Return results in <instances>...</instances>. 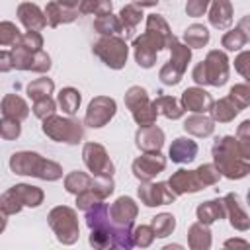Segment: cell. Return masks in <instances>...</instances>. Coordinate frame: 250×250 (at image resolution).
Returning a JSON list of instances; mask_svg holds the SVG:
<instances>
[{
	"label": "cell",
	"instance_id": "cell-1",
	"mask_svg": "<svg viewBox=\"0 0 250 250\" xmlns=\"http://www.w3.org/2000/svg\"><path fill=\"white\" fill-rule=\"evenodd\" d=\"M213 164L217 166L219 174L229 180L246 178L250 172V158L242 152L236 137L225 135L213 143Z\"/></svg>",
	"mask_w": 250,
	"mask_h": 250
},
{
	"label": "cell",
	"instance_id": "cell-2",
	"mask_svg": "<svg viewBox=\"0 0 250 250\" xmlns=\"http://www.w3.org/2000/svg\"><path fill=\"white\" fill-rule=\"evenodd\" d=\"M10 170L18 176H31L45 182H57L62 178V166L31 150H20L10 156Z\"/></svg>",
	"mask_w": 250,
	"mask_h": 250
},
{
	"label": "cell",
	"instance_id": "cell-3",
	"mask_svg": "<svg viewBox=\"0 0 250 250\" xmlns=\"http://www.w3.org/2000/svg\"><path fill=\"white\" fill-rule=\"evenodd\" d=\"M41 131L49 139L57 143H66V145H78L84 139V123H80L72 115L62 117V115L53 113L43 119Z\"/></svg>",
	"mask_w": 250,
	"mask_h": 250
},
{
	"label": "cell",
	"instance_id": "cell-4",
	"mask_svg": "<svg viewBox=\"0 0 250 250\" xmlns=\"http://www.w3.org/2000/svg\"><path fill=\"white\" fill-rule=\"evenodd\" d=\"M47 221H49V227H51V230L55 232V236L61 244L70 246L78 240L80 225H78V215L72 207H68V205L53 207L47 215Z\"/></svg>",
	"mask_w": 250,
	"mask_h": 250
},
{
	"label": "cell",
	"instance_id": "cell-5",
	"mask_svg": "<svg viewBox=\"0 0 250 250\" xmlns=\"http://www.w3.org/2000/svg\"><path fill=\"white\" fill-rule=\"evenodd\" d=\"M92 51L105 66H109L113 70L123 68L127 62V57H129V45L119 35H102L94 43Z\"/></svg>",
	"mask_w": 250,
	"mask_h": 250
},
{
	"label": "cell",
	"instance_id": "cell-6",
	"mask_svg": "<svg viewBox=\"0 0 250 250\" xmlns=\"http://www.w3.org/2000/svg\"><path fill=\"white\" fill-rule=\"evenodd\" d=\"M133 53H135V61L141 68H152L156 62V57L162 49H168V43L158 37L156 33L145 29V33H141L139 37L133 39L131 43Z\"/></svg>",
	"mask_w": 250,
	"mask_h": 250
},
{
	"label": "cell",
	"instance_id": "cell-7",
	"mask_svg": "<svg viewBox=\"0 0 250 250\" xmlns=\"http://www.w3.org/2000/svg\"><path fill=\"white\" fill-rule=\"evenodd\" d=\"M201 70H203V82L205 86H223L229 80L230 66H229V57L225 51L213 49L207 53V57L201 61Z\"/></svg>",
	"mask_w": 250,
	"mask_h": 250
},
{
	"label": "cell",
	"instance_id": "cell-8",
	"mask_svg": "<svg viewBox=\"0 0 250 250\" xmlns=\"http://www.w3.org/2000/svg\"><path fill=\"white\" fill-rule=\"evenodd\" d=\"M82 160L88 172H92V176H113L115 172V166L105 146L100 143H86L82 146Z\"/></svg>",
	"mask_w": 250,
	"mask_h": 250
},
{
	"label": "cell",
	"instance_id": "cell-9",
	"mask_svg": "<svg viewBox=\"0 0 250 250\" xmlns=\"http://www.w3.org/2000/svg\"><path fill=\"white\" fill-rule=\"evenodd\" d=\"M115 111H117V104H115L113 98L96 96L88 104V109H86V115H84V125H88L92 129H100V127L107 125L113 119Z\"/></svg>",
	"mask_w": 250,
	"mask_h": 250
},
{
	"label": "cell",
	"instance_id": "cell-10",
	"mask_svg": "<svg viewBox=\"0 0 250 250\" xmlns=\"http://www.w3.org/2000/svg\"><path fill=\"white\" fill-rule=\"evenodd\" d=\"M137 195L143 205L146 207H158V205H170L176 201V193L170 189L168 182H141Z\"/></svg>",
	"mask_w": 250,
	"mask_h": 250
},
{
	"label": "cell",
	"instance_id": "cell-11",
	"mask_svg": "<svg viewBox=\"0 0 250 250\" xmlns=\"http://www.w3.org/2000/svg\"><path fill=\"white\" fill-rule=\"evenodd\" d=\"M166 168V156H162V152H143L139 158L133 160L131 170L133 176L141 182H150L154 180L160 172H164Z\"/></svg>",
	"mask_w": 250,
	"mask_h": 250
},
{
	"label": "cell",
	"instance_id": "cell-12",
	"mask_svg": "<svg viewBox=\"0 0 250 250\" xmlns=\"http://www.w3.org/2000/svg\"><path fill=\"white\" fill-rule=\"evenodd\" d=\"M223 205H225V217H229V223L234 230L246 232L250 229V217L244 209V203L240 199L238 193H227L223 197Z\"/></svg>",
	"mask_w": 250,
	"mask_h": 250
},
{
	"label": "cell",
	"instance_id": "cell-13",
	"mask_svg": "<svg viewBox=\"0 0 250 250\" xmlns=\"http://www.w3.org/2000/svg\"><path fill=\"white\" fill-rule=\"evenodd\" d=\"M213 96L203 88V86H191V88H186L182 92V98H180V104L186 111H191V113H209L211 105H213Z\"/></svg>",
	"mask_w": 250,
	"mask_h": 250
},
{
	"label": "cell",
	"instance_id": "cell-14",
	"mask_svg": "<svg viewBox=\"0 0 250 250\" xmlns=\"http://www.w3.org/2000/svg\"><path fill=\"white\" fill-rule=\"evenodd\" d=\"M137 215H139V205H137L135 199L129 197V195H121V197H117V199L109 205V219H111L113 225L133 227Z\"/></svg>",
	"mask_w": 250,
	"mask_h": 250
},
{
	"label": "cell",
	"instance_id": "cell-15",
	"mask_svg": "<svg viewBox=\"0 0 250 250\" xmlns=\"http://www.w3.org/2000/svg\"><path fill=\"white\" fill-rule=\"evenodd\" d=\"M168 186L170 189L176 193V195H186V193H197L203 189L199 178L195 176V170H186V168H180L176 170L170 180H168Z\"/></svg>",
	"mask_w": 250,
	"mask_h": 250
},
{
	"label": "cell",
	"instance_id": "cell-16",
	"mask_svg": "<svg viewBox=\"0 0 250 250\" xmlns=\"http://www.w3.org/2000/svg\"><path fill=\"white\" fill-rule=\"evenodd\" d=\"M135 145L143 152H158L164 146V131L156 125L139 127V131L135 133Z\"/></svg>",
	"mask_w": 250,
	"mask_h": 250
},
{
	"label": "cell",
	"instance_id": "cell-17",
	"mask_svg": "<svg viewBox=\"0 0 250 250\" xmlns=\"http://www.w3.org/2000/svg\"><path fill=\"white\" fill-rule=\"evenodd\" d=\"M16 14H18L20 23H21L27 31H41V29L47 25L43 10H41L37 4H33V2H21V4L18 6V12H16Z\"/></svg>",
	"mask_w": 250,
	"mask_h": 250
},
{
	"label": "cell",
	"instance_id": "cell-18",
	"mask_svg": "<svg viewBox=\"0 0 250 250\" xmlns=\"http://www.w3.org/2000/svg\"><path fill=\"white\" fill-rule=\"evenodd\" d=\"M197 156V143L189 137H178L168 148V158L176 164H188Z\"/></svg>",
	"mask_w": 250,
	"mask_h": 250
},
{
	"label": "cell",
	"instance_id": "cell-19",
	"mask_svg": "<svg viewBox=\"0 0 250 250\" xmlns=\"http://www.w3.org/2000/svg\"><path fill=\"white\" fill-rule=\"evenodd\" d=\"M43 14H45V21H47L49 27H59L62 23H72L78 18V10L76 8H66V6L59 4L57 0L49 2L45 6Z\"/></svg>",
	"mask_w": 250,
	"mask_h": 250
},
{
	"label": "cell",
	"instance_id": "cell-20",
	"mask_svg": "<svg viewBox=\"0 0 250 250\" xmlns=\"http://www.w3.org/2000/svg\"><path fill=\"white\" fill-rule=\"evenodd\" d=\"M209 23L215 29H229L232 23V4L230 0H211L209 4Z\"/></svg>",
	"mask_w": 250,
	"mask_h": 250
},
{
	"label": "cell",
	"instance_id": "cell-21",
	"mask_svg": "<svg viewBox=\"0 0 250 250\" xmlns=\"http://www.w3.org/2000/svg\"><path fill=\"white\" fill-rule=\"evenodd\" d=\"M184 131L191 137H197V139L211 137L215 131V121L207 113H191L184 121Z\"/></svg>",
	"mask_w": 250,
	"mask_h": 250
},
{
	"label": "cell",
	"instance_id": "cell-22",
	"mask_svg": "<svg viewBox=\"0 0 250 250\" xmlns=\"http://www.w3.org/2000/svg\"><path fill=\"white\" fill-rule=\"evenodd\" d=\"M0 109H2V115L4 117H10V119H16V121H23L27 115H29V105L27 102L18 96V94H6L0 102Z\"/></svg>",
	"mask_w": 250,
	"mask_h": 250
},
{
	"label": "cell",
	"instance_id": "cell-23",
	"mask_svg": "<svg viewBox=\"0 0 250 250\" xmlns=\"http://www.w3.org/2000/svg\"><path fill=\"white\" fill-rule=\"evenodd\" d=\"M195 217H197V221L203 223V225H213L215 221L225 219V205H223V199H209V201L199 203L197 209H195Z\"/></svg>",
	"mask_w": 250,
	"mask_h": 250
},
{
	"label": "cell",
	"instance_id": "cell-24",
	"mask_svg": "<svg viewBox=\"0 0 250 250\" xmlns=\"http://www.w3.org/2000/svg\"><path fill=\"white\" fill-rule=\"evenodd\" d=\"M211 242H213V238H211L209 225H203L197 221L188 229V246L191 250H209Z\"/></svg>",
	"mask_w": 250,
	"mask_h": 250
},
{
	"label": "cell",
	"instance_id": "cell-25",
	"mask_svg": "<svg viewBox=\"0 0 250 250\" xmlns=\"http://www.w3.org/2000/svg\"><path fill=\"white\" fill-rule=\"evenodd\" d=\"M152 105H154L156 113L164 115L166 119H180L186 113L180 100L174 98V96H158L156 100H152Z\"/></svg>",
	"mask_w": 250,
	"mask_h": 250
},
{
	"label": "cell",
	"instance_id": "cell-26",
	"mask_svg": "<svg viewBox=\"0 0 250 250\" xmlns=\"http://www.w3.org/2000/svg\"><path fill=\"white\" fill-rule=\"evenodd\" d=\"M14 193L18 195V199L21 201L23 207H39L45 199V193L41 188L37 186H29V184H16L12 186Z\"/></svg>",
	"mask_w": 250,
	"mask_h": 250
},
{
	"label": "cell",
	"instance_id": "cell-27",
	"mask_svg": "<svg viewBox=\"0 0 250 250\" xmlns=\"http://www.w3.org/2000/svg\"><path fill=\"white\" fill-rule=\"evenodd\" d=\"M84 213H86V225H88L90 230L105 229V227L111 225V221H109V205L104 203V201H98L96 205H92Z\"/></svg>",
	"mask_w": 250,
	"mask_h": 250
},
{
	"label": "cell",
	"instance_id": "cell-28",
	"mask_svg": "<svg viewBox=\"0 0 250 250\" xmlns=\"http://www.w3.org/2000/svg\"><path fill=\"white\" fill-rule=\"evenodd\" d=\"M143 8L141 6H137V4H125L123 8H121V12H119V21H121V27H123V33L125 35H133V31L137 29V25L141 23V20H143Z\"/></svg>",
	"mask_w": 250,
	"mask_h": 250
},
{
	"label": "cell",
	"instance_id": "cell-29",
	"mask_svg": "<svg viewBox=\"0 0 250 250\" xmlns=\"http://www.w3.org/2000/svg\"><path fill=\"white\" fill-rule=\"evenodd\" d=\"M246 18L242 20L240 27H234L230 31H227L223 37H221V45L227 49V51H242L248 43V29H246Z\"/></svg>",
	"mask_w": 250,
	"mask_h": 250
},
{
	"label": "cell",
	"instance_id": "cell-30",
	"mask_svg": "<svg viewBox=\"0 0 250 250\" xmlns=\"http://www.w3.org/2000/svg\"><path fill=\"white\" fill-rule=\"evenodd\" d=\"M209 113H211V119H213V121H219V123H230V121L240 113V109H238V107L230 102V98L227 96V98H221V100L213 102Z\"/></svg>",
	"mask_w": 250,
	"mask_h": 250
},
{
	"label": "cell",
	"instance_id": "cell-31",
	"mask_svg": "<svg viewBox=\"0 0 250 250\" xmlns=\"http://www.w3.org/2000/svg\"><path fill=\"white\" fill-rule=\"evenodd\" d=\"M168 49H170V61L168 62L172 66H176L180 72H186L188 62L191 61V49L186 43H182L180 39H176V37L170 41Z\"/></svg>",
	"mask_w": 250,
	"mask_h": 250
},
{
	"label": "cell",
	"instance_id": "cell-32",
	"mask_svg": "<svg viewBox=\"0 0 250 250\" xmlns=\"http://www.w3.org/2000/svg\"><path fill=\"white\" fill-rule=\"evenodd\" d=\"M209 29L203 23H191L184 31V43L189 49H203L209 43Z\"/></svg>",
	"mask_w": 250,
	"mask_h": 250
},
{
	"label": "cell",
	"instance_id": "cell-33",
	"mask_svg": "<svg viewBox=\"0 0 250 250\" xmlns=\"http://www.w3.org/2000/svg\"><path fill=\"white\" fill-rule=\"evenodd\" d=\"M80 100H82L80 92L72 86H66L57 94V107H61L62 113H66V115H74L80 107Z\"/></svg>",
	"mask_w": 250,
	"mask_h": 250
},
{
	"label": "cell",
	"instance_id": "cell-34",
	"mask_svg": "<svg viewBox=\"0 0 250 250\" xmlns=\"http://www.w3.org/2000/svg\"><path fill=\"white\" fill-rule=\"evenodd\" d=\"M94 29L100 33V35H123V27H121V21L117 16H113L111 12L109 14H104V16H98L94 20Z\"/></svg>",
	"mask_w": 250,
	"mask_h": 250
},
{
	"label": "cell",
	"instance_id": "cell-35",
	"mask_svg": "<svg viewBox=\"0 0 250 250\" xmlns=\"http://www.w3.org/2000/svg\"><path fill=\"white\" fill-rule=\"evenodd\" d=\"M25 92H27V98L31 102L35 100H41V98H47L55 92V82L47 76H41V78H35L31 80L27 86H25Z\"/></svg>",
	"mask_w": 250,
	"mask_h": 250
},
{
	"label": "cell",
	"instance_id": "cell-36",
	"mask_svg": "<svg viewBox=\"0 0 250 250\" xmlns=\"http://www.w3.org/2000/svg\"><path fill=\"white\" fill-rule=\"evenodd\" d=\"M90 186H92V176L86 174V172L74 170V172H68L64 176V189L72 195H76L84 189H90Z\"/></svg>",
	"mask_w": 250,
	"mask_h": 250
},
{
	"label": "cell",
	"instance_id": "cell-37",
	"mask_svg": "<svg viewBox=\"0 0 250 250\" xmlns=\"http://www.w3.org/2000/svg\"><path fill=\"white\" fill-rule=\"evenodd\" d=\"M150 229L154 230V236L156 238H166L174 232L176 229V217L172 213H160L156 217H152L150 221Z\"/></svg>",
	"mask_w": 250,
	"mask_h": 250
},
{
	"label": "cell",
	"instance_id": "cell-38",
	"mask_svg": "<svg viewBox=\"0 0 250 250\" xmlns=\"http://www.w3.org/2000/svg\"><path fill=\"white\" fill-rule=\"evenodd\" d=\"M146 29L152 31V33H156L158 37H162L168 45H170V41L174 39V33H172V29H170L168 21H166L162 16H158V14L146 16Z\"/></svg>",
	"mask_w": 250,
	"mask_h": 250
},
{
	"label": "cell",
	"instance_id": "cell-39",
	"mask_svg": "<svg viewBox=\"0 0 250 250\" xmlns=\"http://www.w3.org/2000/svg\"><path fill=\"white\" fill-rule=\"evenodd\" d=\"M131 229L133 227H125V225H113L111 223V248H133V236H131Z\"/></svg>",
	"mask_w": 250,
	"mask_h": 250
},
{
	"label": "cell",
	"instance_id": "cell-40",
	"mask_svg": "<svg viewBox=\"0 0 250 250\" xmlns=\"http://www.w3.org/2000/svg\"><path fill=\"white\" fill-rule=\"evenodd\" d=\"M131 115H133V119H135V123H137L139 127L154 125V123H156V117H158V113H156V109H154V105H152V100L146 102V104H143V105H139V107H135V109L131 111Z\"/></svg>",
	"mask_w": 250,
	"mask_h": 250
},
{
	"label": "cell",
	"instance_id": "cell-41",
	"mask_svg": "<svg viewBox=\"0 0 250 250\" xmlns=\"http://www.w3.org/2000/svg\"><path fill=\"white\" fill-rule=\"evenodd\" d=\"M10 53H12V64H14L16 70H29L31 68V61H33V55H35L33 51L14 43Z\"/></svg>",
	"mask_w": 250,
	"mask_h": 250
},
{
	"label": "cell",
	"instance_id": "cell-42",
	"mask_svg": "<svg viewBox=\"0 0 250 250\" xmlns=\"http://www.w3.org/2000/svg\"><path fill=\"white\" fill-rule=\"evenodd\" d=\"M111 8H113L111 0H80V4H78L80 14H94V16L109 14Z\"/></svg>",
	"mask_w": 250,
	"mask_h": 250
},
{
	"label": "cell",
	"instance_id": "cell-43",
	"mask_svg": "<svg viewBox=\"0 0 250 250\" xmlns=\"http://www.w3.org/2000/svg\"><path fill=\"white\" fill-rule=\"evenodd\" d=\"M90 189L100 197V199H107L113 189H115V184H113V178L111 176H92V186Z\"/></svg>",
	"mask_w": 250,
	"mask_h": 250
},
{
	"label": "cell",
	"instance_id": "cell-44",
	"mask_svg": "<svg viewBox=\"0 0 250 250\" xmlns=\"http://www.w3.org/2000/svg\"><path fill=\"white\" fill-rule=\"evenodd\" d=\"M123 100H125V105L129 107V111H133L135 107H139V105L150 102L148 92H146L143 86H131V88L125 92V98H123Z\"/></svg>",
	"mask_w": 250,
	"mask_h": 250
},
{
	"label": "cell",
	"instance_id": "cell-45",
	"mask_svg": "<svg viewBox=\"0 0 250 250\" xmlns=\"http://www.w3.org/2000/svg\"><path fill=\"white\" fill-rule=\"evenodd\" d=\"M229 98H230V102L242 111V109H246L248 105H250V86L248 84H234L232 88H230V92H229Z\"/></svg>",
	"mask_w": 250,
	"mask_h": 250
},
{
	"label": "cell",
	"instance_id": "cell-46",
	"mask_svg": "<svg viewBox=\"0 0 250 250\" xmlns=\"http://www.w3.org/2000/svg\"><path fill=\"white\" fill-rule=\"evenodd\" d=\"M131 236H133V244L139 248H148L152 244V240L156 238L150 225H139V227L131 229Z\"/></svg>",
	"mask_w": 250,
	"mask_h": 250
},
{
	"label": "cell",
	"instance_id": "cell-47",
	"mask_svg": "<svg viewBox=\"0 0 250 250\" xmlns=\"http://www.w3.org/2000/svg\"><path fill=\"white\" fill-rule=\"evenodd\" d=\"M31 111H33V115H35L37 119L43 121L45 117H49V115H53V113L57 111V100H53L51 96L41 98V100H35Z\"/></svg>",
	"mask_w": 250,
	"mask_h": 250
},
{
	"label": "cell",
	"instance_id": "cell-48",
	"mask_svg": "<svg viewBox=\"0 0 250 250\" xmlns=\"http://www.w3.org/2000/svg\"><path fill=\"white\" fill-rule=\"evenodd\" d=\"M195 176L199 178V182H201L203 188L215 186V184H219V180H221V174H219V170H217L215 164H201V166L195 170Z\"/></svg>",
	"mask_w": 250,
	"mask_h": 250
},
{
	"label": "cell",
	"instance_id": "cell-49",
	"mask_svg": "<svg viewBox=\"0 0 250 250\" xmlns=\"http://www.w3.org/2000/svg\"><path fill=\"white\" fill-rule=\"evenodd\" d=\"M0 209H2L6 215H16V213H20V211L23 209L21 201L18 199V195L14 193L12 188L6 189V191L0 195Z\"/></svg>",
	"mask_w": 250,
	"mask_h": 250
},
{
	"label": "cell",
	"instance_id": "cell-50",
	"mask_svg": "<svg viewBox=\"0 0 250 250\" xmlns=\"http://www.w3.org/2000/svg\"><path fill=\"white\" fill-rule=\"evenodd\" d=\"M20 35L21 31L14 21H0V47H12Z\"/></svg>",
	"mask_w": 250,
	"mask_h": 250
},
{
	"label": "cell",
	"instance_id": "cell-51",
	"mask_svg": "<svg viewBox=\"0 0 250 250\" xmlns=\"http://www.w3.org/2000/svg\"><path fill=\"white\" fill-rule=\"evenodd\" d=\"M88 242L94 248H111V225L105 227V229H94V230H90Z\"/></svg>",
	"mask_w": 250,
	"mask_h": 250
},
{
	"label": "cell",
	"instance_id": "cell-52",
	"mask_svg": "<svg viewBox=\"0 0 250 250\" xmlns=\"http://www.w3.org/2000/svg\"><path fill=\"white\" fill-rule=\"evenodd\" d=\"M16 43L25 47V49H29V51H33V53H37V51L43 49V35L39 31H25V33H21L18 37Z\"/></svg>",
	"mask_w": 250,
	"mask_h": 250
},
{
	"label": "cell",
	"instance_id": "cell-53",
	"mask_svg": "<svg viewBox=\"0 0 250 250\" xmlns=\"http://www.w3.org/2000/svg\"><path fill=\"white\" fill-rule=\"evenodd\" d=\"M21 135V125L20 121L16 119H10V117H2L0 119V137L4 141H14Z\"/></svg>",
	"mask_w": 250,
	"mask_h": 250
},
{
	"label": "cell",
	"instance_id": "cell-54",
	"mask_svg": "<svg viewBox=\"0 0 250 250\" xmlns=\"http://www.w3.org/2000/svg\"><path fill=\"white\" fill-rule=\"evenodd\" d=\"M158 78H160V82H162L164 86H176V84H180V80L184 78V72H180L176 66H172L170 62H166V64L160 68Z\"/></svg>",
	"mask_w": 250,
	"mask_h": 250
},
{
	"label": "cell",
	"instance_id": "cell-55",
	"mask_svg": "<svg viewBox=\"0 0 250 250\" xmlns=\"http://www.w3.org/2000/svg\"><path fill=\"white\" fill-rule=\"evenodd\" d=\"M236 141H238V145H240V148H242V152L250 158V121L246 119V121H242L240 125H238V129H236Z\"/></svg>",
	"mask_w": 250,
	"mask_h": 250
},
{
	"label": "cell",
	"instance_id": "cell-56",
	"mask_svg": "<svg viewBox=\"0 0 250 250\" xmlns=\"http://www.w3.org/2000/svg\"><path fill=\"white\" fill-rule=\"evenodd\" d=\"M51 68V57L41 49V51H37L35 55H33V61H31V72H39V74H43V72H47Z\"/></svg>",
	"mask_w": 250,
	"mask_h": 250
},
{
	"label": "cell",
	"instance_id": "cell-57",
	"mask_svg": "<svg viewBox=\"0 0 250 250\" xmlns=\"http://www.w3.org/2000/svg\"><path fill=\"white\" fill-rule=\"evenodd\" d=\"M98 201H104V199H100L92 189H84V191L76 193V207H78L80 211L90 209V207H92V205H96Z\"/></svg>",
	"mask_w": 250,
	"mask_h": 250
},
{
	"label": "cell",
	"instance_id": "cell-58",
	"mask_svg": "<svg viewBox=\"0 0 250 250\" xmlns=\"http://www.w3.org/2000/svg\"><path fill=\"white\" fill-rule=\"evenodd\" d=\"M209 4H211V0H188L186 2V14L189 18H199L207 12Z\"/></svg>",
	"mask_w": 250,
	"mask_h": 250
},
{
	"label": "cell",
	"instance_id": "cell-59",
	"mask_svg": "<svg viewBox=\"0 0 250 250\" xmlns=\"http://www.w3.org/2000/svg\"><path fill=\"white\" fill-rule=\"evenodd\" d=\"M250 53L248 51H242L236 59H234V68L244 76V78H250Z\"/></svg>",
	"mask_w": 250,
	"mask_h": 250
},
{
	"label": "cell",
	"instance_id": "cell-60",
	"mask_svg": "<svg viewBox=\"0 0 250 250\" xmlns=\"http://www.w3.org/2000/svg\"><path fill=\"white\" fill-rule=\"evenodd\" d=\"M14 68L12 64V53L6 49H0V72H10Z\"/></svg>",
	"mask_w": 250,
	"mask_h": 250
},
{
	"label": "cell",
	"instance_id": "cell-61",
	"mask_svg": "<svg viewBox=\"0 0 250 250\" xmlns=\"http://www.w3.org/2000/svg\"><path fill=\"white\" fill-rule=\"evenodd\" d=\"M160 0H133V4H137V6H141V8H152V6H156Z\"/></svg>",
	"mask_w": 250,
	"mask_h": 250
},
{
	"label": "cell",
	"instance_id": "cell-62",
	"mask_svg": "<svg viewBox=\"0 0 250 250\" xmlns=\"http://www.w3.org/2000/svg\"><path fill=\"white\" fill-rule=\"evenodd\" d=\"M248 242L246 240H240V238H232V240H227L225 246H246Z\"/></svg>",
	"mask_w": 250,
	"mask_h": 250
},
{
	"label": "cell",
	"instance_id": "cell-63",
	"mask_svg": "<svg viewBox=\"0 0 250 250\" xmlns=\"http://www.w3.org/2000/svg\"><path fill=\"white\" fill-rule=\"evenodd\" d=\"M57 2L66 8H78V4H80V0H57Z\"/></svg>",
	"mask_w": 250,
	"mask_h": 250
},
{
	"label": "cell",
	"instance_id": "cell-64",
	"mask_svg": "<svg viewBox=\"0 0 250 250\" xmlns=\"http://www.w3.org/2000/svg\"><path fill=\"white\" fill-rule=\"evenodd\" d=\"M6 225H8V215L0 209V234L4 232V229H6Z\"/></svg>",
	"mask_w": 250,
	"mask_h": 250
}]
</instances>
